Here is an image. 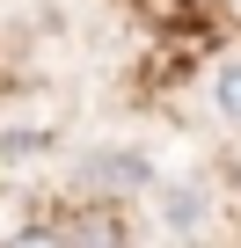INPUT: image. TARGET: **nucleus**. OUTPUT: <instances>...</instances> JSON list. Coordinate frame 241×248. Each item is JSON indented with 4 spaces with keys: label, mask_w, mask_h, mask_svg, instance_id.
<instances>
[{
    "label": "nucleus",
    "mask_w": 241,
    "mask_h": 248,
    "mask_svg": "<svg viewBox=\"0 0 241 248\" xmlns=\"http://www.w3.org/2000/svg\"><path fill=\"white\" fill-rule=\"evenodd\" d=\"M212 102H219L226 117H241V66H219V80H212Z\"/></svg>",
    "instance_id": "f257e3e1"
},
{
    "label": "nucleus",
    "mask_w": 241,
    "mask_h": 248,
    "mask_svg": "<svg viewBox=\"0 0 241 248\" xmlns=\"http://www.w3.org/2000/svg\"><path fill=\"white\" fill-rule=\"evenodd\" d=\"M8 248H66V233H51V226H22V233H8Z\"/></svg>",
    "instance_id": "f03ea898"
}]
</instances>
